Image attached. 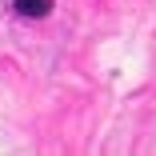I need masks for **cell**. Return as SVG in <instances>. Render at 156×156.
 Listing matches in <instances>:
<instances>
[{
  "label": "cell",
  "instance_id": "cell-1",
  "mask_svg": "<svg viewBox=\"0 0 156 156\" xmlns=\"http://www.w3.org/2000/svg\"><path fill=\"white\" fill-rule=\"evenodd\" d=\"M12 4H16L20 16H32V20H40V16L52 12V0H12Z\"/></svg>",
  "mask_w": 156,
  "mask_h": 156
}]
</instances>
